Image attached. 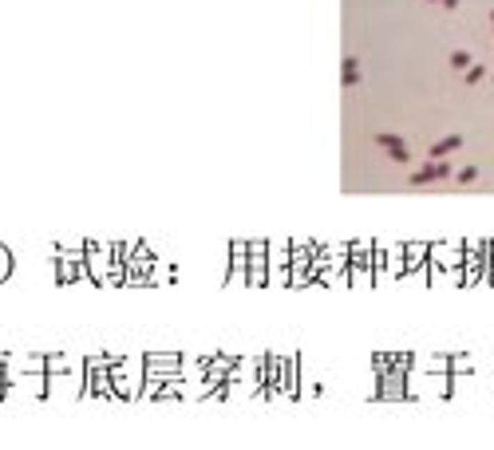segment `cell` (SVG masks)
<instances>
[{"instance_id": "cell-1", "label": "cell", "mask_w": 494, "mask_h": 450, "mask_svg": "<svg viewBox=\"0 0 494 450\" xmlns=\"http://www.w3.org/2000/svg\"><path fill=\"white\" fill-rule=\"evenodd\" d=\"M372 257H376V241H352L348 245V284H376L372 273Z\"/></svg>"}, {"instance_id": "cell-2", "label": "cell", "mask_w": 494, "mask_h": 450, "mask_svg": "<svg viewBox=\"0 0 494 450\" xmlns=\"http://www.w3.org/2000/svg\"><path fill=\"white\" fill-rule=\"evenodd\" d=\"M289 273H293V241H269V280L289 284Z\"/></svg>"}, {"instance_id": "cell-3", "label": "cell", "mask_w": 494, "mask_h": 450, "mask_svg": "<svg viewBox=\"0 0 494 450\" xmlns=\"http://www.w3.org/2000/svg\"><path fill=\"white\" fill-rule=\"evenodd\" d=\"M83 367H75V371H48V395H67V399L83 395Z\"/></svg>"}, {"instance_id": "cell-4", "label": "cell", "mask_w": 494, "mask_h": 450, "mask_svg": "<svg viewBox=\"0 0 494 450\" xmlns=\"http://www.w3.org/2000/svg\"><path fill=\"white\" fill-rule=\"evenodd\" d=\"M249 284H269V241H249Z\"/></svg>"}, {"instance_id": "cell-5", "label": "cell", "mask_w": 494, "mask_h": 450, "mask_svg": "<svg viewBox=\"0 0 494 450\" xmlns=\"http://www.w3.org/2000/svg\"><path fill=\"white\" fill-rule=\"evenodd\" d=\"M230 280L249 284V241H234V245H230Z\"/></svg>"}, {"instance_id": "cell-6", "label": "cell", "mask_w": 494, "mask_h": 450, "mask_svg": "<svg viewBox=\"0 0 494 450\" xmlns=\"http://www.w3.org/2000/svg\"><path fill=\"white\" fill-rule=\"evenodd\" d=\"M455 174V166L443 159H431L427 166H420V170L411 174V186H427V182H443V178H451Z\"/></svg>"}, {"instance_id": "cell-7", "label": "cell", "mask_w": 494, "mask_h": 450, "mask_svg": "<svg viewBox=\"0 0 494 450\" xmlns=\"http://www.w3.org/2000/svg\"><path fill=\"white\" fill-rule=\"evenodd\" d=\"M376 143L392 154V162H399V166H408L411 162V150L404 146V138H395V134H376Z\"/></svg>"}, {"instance_id": "cell-8", "label": "cell", "mask_w": 494, "mask_h": 450, "mask_svg": "<svg viewBox=\"0 0 494 450\" xmlns=\"http://www.w3.org/2000/svg\"><path fill=\"white\" fill-rule=\"evenodd\" d=\"M459 146H463V138H459V134H447V138H439V143L431 146V159H447V154H455Z\"/></svg>"}, {"instance_id": "cell-9", "label": "cell", "mask_w": 494, "mask_h": 450, "mask_svg": "<svg viewBox=\"0 0 494 450\" xmlns=\"http://www.w3.org/2000/svg\"><path fill=\"white\" fill-rule=\"evenodd\" d=\"M356 83H360V60L348 56L344 60V87H356Z\"/></svg>"}, {"instance_id": "cell-10", "label": "cell", "mask_w": 494, "mask_h": 450, "mask_svg": "<svg viewBox=\"0 0 494 450\" xmlns=\"http://www.w3.org/2000/svg\"><path fill=\"white\" fill-rule=\"evenodd\" d=\"M8 273H13V253H8V249L0 245V284L8 280Z\"/></svg>"}, {"instance_id": "cell-11", "label": "cell", "mask_w": 494, "mask_h": 450, "mask_svg": "<svg viewBox=\"0 0 494 450\" xmlns=\"http://www.w3.org/2000/svg\"><path fill=\"white\" fill-rule=\"evenodd\" d=\"M482 79H486V67L470 63V67H467V83H482Z\"/></svg>"}, {"instance_id": "cell-12", "label": "cell", "mask_w": 494, "mask_h": 450, "mask_svg": "<svg viewBox=\"0 0 494 450\" xmlns=\"http://www.w3.org/2000/svg\"><path fill=\"white\" fill-rule=\"evenodd\" d=\"M451 67H470V56L467 51H451Z\"/></svg>"}, {"instance_id": "cell-13", "label": "cell", "mask_w": 494, "mask_h": 450, "mask_svg": "<svg viewBox=\"0 0 494 450\" xmlns=\"http://www.w3.org/2000/svg\"><path fill=\"white\" fill-rule=\"evenodd\" d=\"M479 178V166H467V170H459V182H475Z\"/></svg>"}, {"instance_id": "cell-14", "label": "cell", "mask_w": 494, "mask_h": 450, "mask_svg": "<svg viewBox=\"0 0 494 450\" xmlns=\"http://www.w3.org/2000/svg\"><path fill=\"white\" fill-rule=\"evenodd\" d=\"M435 4H439V8H447V13H455V8H459V0H435Z\"/></svg>"}, {"instance_id": "cell-15", "label": "cell", "mask_w": 494, "mask_h": 450, "mask_svg": "<svg viewBox=\"0 0 494 450\" xmlns=\"http://www.w3.org/2000/svg\"><path fill=\"white\" fill-rule=\"evenodd\" d=\"M491 28H494V13H491Z\"/></svg>"}]
</instances>
